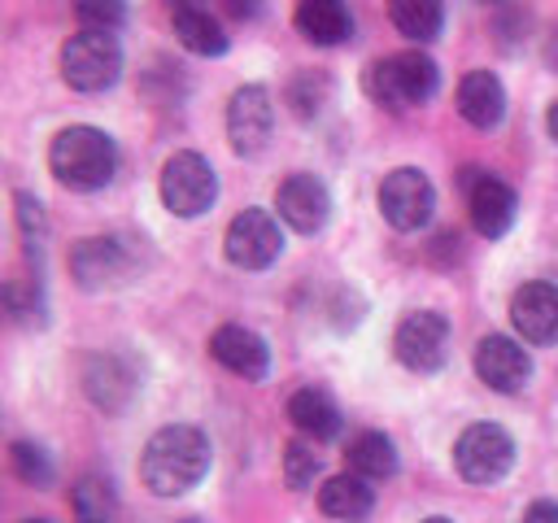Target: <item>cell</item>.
<instances>
[{
	"mask_svg": "<svg viewBox=\"0 0 558 523\" xmlns=\"http://www.w3.org/2000/svg\"><path fill=\"white\" fill-rule=\"evenodd\" d=\"M209 471V436L192 423L157 427L140 453V479L153 497H183Z\"/></svg>",
	"mask_w": 558,
	"mask_h": 523,
	"instance_id": "obj_1",
	"label": "cell"
},
{
	"mask_svg": "<svg viewBox=\"0 0 558 523\" xmlns=\"http://www.w3.org/2000/svg\"><path fill=\"white\" fill-rule=\"evenodd\" d=\"M48 170L70 192H100L118 174V144L100 126H65L48 144Z\"/></svg>",
	"mask_w": 558,
	"mask_h": 523,
	"instance_id": "obj_2",
	"label": "cell"
},
{
	"mask_svg": "<svg viewBox=\"0 0 558 523\" xmlns=\"http://www.w3.org/2000/svg\"><path fill=\"white\" fill-rule=\"evenodd\" d=\"M362 87H366V96L375 105L401 113V109H418V105H427L436 96L440 70H436V61L427 52L405 48V52H392V57L371 61L366 74H362Z\"/></svg>",
	"mask_w": 558,
	"mask_h": 523,
	"instance_id": "obj_3",
	"label": "cell"
},
{
	"mask_svg": "<svg viewBox=\"0 0 558 523\" xmlns=\"http://www.w3.org/2000/svg\"><path fill=\"white\" fill-rule=\"evenodd\" d=\"M140 240L131 235H87L70 248V275L83 292H105L131 283L140 270Z\"/></svg>",
	"mask_w": 558,
	"mask_h": 523,
	"instance_id": "obj_4",
	"label": "cell"
},
{
	"mask_svg": "<svg viewBox=\"0 0 558 523\" xmlns=\"http://www.w3.org/2000/svg\"><path fill=\"white\" fill-rule=\"evenodd\" d=\"M157 192H161V205L174 218H201L218 200V174H214V166L201 153L183 148V153L166 157L161 179H157Z\"/></svg>",
	"mask_w": 558,
	"mask_h": 523,
	"instance_id": "obj_5",
	"label": "cell"
},
{
	"mask_svg": "<svg viewBox=\"0 0 558 523\" xmlns=\"http://www.w3.org/2000/svg\"><path fill=\"white\" fill-rule=\"evenodd\" d=\"M122 74V44L100 31H78L61 44V78L74 92H105Z\"/></svg>",
	"mask_w": 558,
	"mask_h": 523,
	"instance_id": "obj_6",
	"label": "cell"
},
{
	"mask_svg": "<svg viewBox=\"0 0 558 523\" xmlns=\"http://www.w3.org/2000/svg\"><path fill=\"white\" fill-rule=\"evenodd\" d=\"M453 466L466 484H497L506 479V471L514 466V440L506 427L497 423H471L458 440H453Z\"/></svg>",
	"mask_w": 558,
	"mask_h": 523,
	"instance_id": "obj_7",
	"label": "cell"
},
{
	"mask_svg": "<svg viewBox=\"0 0 558 523\" xmlns=\"http://www.w3.org/2000/svg\"><path fill=\"white\" fill-rule=\"evenodd\" d=\"M379 214L392 231H423L436 214V187L418 166H397L379 183Z\"/></svg>",
	"mask_w": 558,
	"mask_h": 523,
	"instance_id": "obj_8",
	"label": "cell"
},
{
	"mask_svg": "<svg viewBox=\"0 0 558 523\" xmlns=\"http://www.w3.org/2000/svg\"><path fill=\"white\" fill-rule=\"evenodd\" d=\"M449 318L440 309H414L397 323L392 331V353L405 370L414 375H432L449 362Z\"/></svg>",
	"mask_w": 558,
	"mask_h": 523,
	"instance_id": "obj_9",
	"label": "cell"
},
{
	"mask_svg": "<svg viewBox=\"0 0 558 523\" xmlns=\"http://www.w3.org/2000/svg\"><path fill=\"white\" fill-rule=\"evenodd\" d=\"M222 248H227V262L240 266V270H266V266H275L279 253H283L279 218L270 209H240L227 222Z\"/></svg>",
	"mask_w": 558,
	"mask_h": 523,
	"instance_id": "obj_10",
	"label": "cell"
},
{
	"mask_svg": "<svg viewBox=\"0 0 558 523\" xmlns=\"http://www.w3.org/2000/svg\"><path fill=\"white\" fill-rule=\"evenodd\" d=\"M83 392L100 410H122L140 392V362L126 349H96L83 357Z\"/></svg>",
	"mask_w": 558,
	"mask_h": 523,
	"instance_id": "obj_11",
	"label": "cell"
},
{
	"mask_svg": "<svg viewBox=\"0 0 558 523\" xmlns=\"http://www.w3.org/2000/svg\"><path fill=\"white\" fill-rule=\"evenodd\" d=\"M462 192H466V214H471V227L484 235V240H497L514 227V214H519V196L506 179L488 174V170H462Z\"/></svg>",
	"mask_w": 558,
	"mask_h": 523,
	"instance_id": "obj_12",
	"label": "cell"
},
{
	"mask_svg": "<svg viewBox=\"0 0 558 523\" xmlns=\"http://www.w3.org/2000/svg\"><path fill=\"white\" fill-rule=\"evenodd\" d=\"M275 131V100H270V87L262 83H244L231 92L227 100V139L240 157H253L266 148Z\"/></svg>",
	"mask_w": 558,
	"mask_h": 523,
	"instance_id": "obj_13",
	"label": "cell"
},
{
	"mask_svg": "<svg viewBox=\"0 0 558 523\" xmlns=\"http://www.w3.org/2000/svg\"><path fill=\"white\" fill-rule=\"evenodd\" d=\"M275 209H279V218H283L292 231L314 235V231H323L327 218H331V192H327V183H323L318 174L296 170V174H288V179L279 183Z\"/></svg>",
	"mask_w": 558,
	"mask_h": 523,
	"instance_id": "obj_14",
	"label": "cell"
},
{
	"mask_svg": "<svg viewBox=\"0 0 558 523\" xmlns=\"http://www.w3.org/2000/svg\"><path fill=\"white\" fill-rule=\"evenodd\" d=\"M471 362H475L480 384H488L493 392H506V397L527 388V379H532V353L510 336H484L475 344Z\"/></svg>",
	"mask_w": 558,
	"mask_h": 523,
	"instance_id": "obj_15",
	"label": "cell"
},
{
	"mask_svg": "<svg viewBox=\"0 0 558 523\" xmlns=\"http://www.w3.org/2000/svg\"><path fill=\"white\" fill-rule=\"evenodd\" d=\"M209 357H214L222 370L240 375V379H266V370H270V349H266V340H262L253 327H244V323H222V327H214V336H209Z\"/></svg>",
	"mask_w": 558,
	"mask_h": 523,
	"instance_id": "obj_16",
	"label": "cell"
},
{
	"mask_svg": "<svg viewBox=\"0 0 558 523\" xmlns=\"http://www.w3.org/2000/svg\"><path fill=\"white\" fill-rule=\"evenodd\" d=\"M510 323L523 336V344H558V288L541 279L514 288Z\"/></svg>",
	"mask_w": 558,
	"mask_h": 523,
	"instance_id": "obj_17",
	"label": "cell"
},
{
	"mask_svg": "<svg viewBox=\"0 0 558 523\" xmlns=\"http://www.w3.org/2000/svg\"><path fill=\"white\" fill-rule=\"evenodd\" d=\"M458 113L475 131H493L506 118V87L493 70H466L458 78Z\"/></svg>",
	"mask_w": 558,
	"mask_h": 523,
	"instance_id": "obj_18",
	"label": "cell"
},
{
	"mask_svg": "<svg viewBox=\"0 0 558 523\" xmlns=\"http://www.w3.org/2000/svg\"><path fill=\"white\" fill-rule=\"evenodd\" d=\"M292 26L318 48H336L353 39V13L344 0H296Z\"/></svg>",
	"mask_w": 558,
	"mask_h": 523,
	"instance_id": "obj_19",
	"label": "cell"
},
{
	"mask_svg": "<svg viewBox=\"0 0 558 523\" xmlns=\"http://www.w3.org/2000/svg\"><path fill=\"white\" fill-rule=\"evenodd\" d=\"M288 418H292V427H296L301 436H310L314 445L336 440L340 427H344L340 405H336L323 388H296V392L288 397Z\"/></svg>",
	"mask_w": 558,
	"mask_h": 523,
	"instance_id": "obj_20",
	"label": "cell"
},
{
	"mask_svg": "<svg viewBox=\"0 0 558 523\" xmlns=\"http://www.w3.org/2000/svg\"><path fill=\"white\" fill-rule=\"evenodd\" d=\"M170 22H174V39H179L187 52H196V57H222L227 44H231L227 31H222V22H218L209 9L192 4V0H179L174 13H170Z\"/></svg>",
	"mask_w": 558,
	"mask_h": 523,
	"instance_id": "obj_21",
	"label": "cell"
},
{
	"mask_svg": "<svg viewBox=\"0 0 558 523\" xmlns=\"http://www.w3.org/2000/svg\"><path fill=\"white\" fill-rule=\"evenodd\" d=\"M318 510L327 519H344V523H357L375 510V488L371 479L344 471V475H331L323 488H318Z\"/></svg>",
	"mask_w": 558,
	"mask_h": 523,
	"instance_id": "obj_22",
	"label": "cell"
},
{
	"mask_svg": "<svg viewBox=\"0 0 558 523\" xmlns=\"http://www.w3.org/2000/svg\"><path fill=\"white\" fill-rule=\"evenodd\" d=\"M344 462L362 479H392L397 475V445L384 431H357L344 449Z\"/></svg>",
	"mask_w": 558,
	"mask_h": 523,
	"instance_id": "obj_23",
	"label": "cell"
},
{
	"mask_svg": "<svg viewBox=\"0 0 558 523\" xmlns=\"http://www.w3.org/2000/svg\"><path fill=\"white\" fill-rule=\"evenodd\" d=\"M388 17L410 44H432L445 26L440 0H388Z\"/></svg>",
	"mask_w": 558,
	"mask_h": 523,
	"instance_id": "obj_24",
	"label": "cell"
},
{
	"mask_svg": "<svg viewBox=\"0 0 558 523\" xmlns=\"http://www.w3.org/2000/svg\"><path fill=\"white\" fill-rule=\"evenodd\" d=\"M70 510H74L78 523H113V519H118L113 484L100 479V475H83V479H74V488H70Z\"/></svg>",
	"mask_w": 558,
	"mask_h": 523,
	"instance_id": "obj_25",
	"label": "cell"
},
{
	"mask_svg": "<svg viewBox=\"0 0 558 523\" xmlns=\"http://www.w3.org/2000/svg\"><path fill=\"white\" fill-rule=\"evenodd\" d=\"M331 92H336V87H331V78H327L323 70H301V74L288 78V92H283V96H288V109H292L301 122H314V118L331 105Z\"/></svg>",
	"mask_w": 558,
	"mask_h": 523,
	"instance_id": "obj_26",
	"label": "cell"
},
{
	"mask_svg": "<svg viewBox=\"0 0 558 523\" xmlns=\"http://www.w3.org/2000/svg\"><path fill=\"white\" fill-rule=\"evenodd\" d=\"M9 466H13V475L22 479V484H31V488H48L52 484V462H48V453L39 449V445H31V440H13L9 445Z\"/></svg>",
	"mask_w": 558,
	"mask_h": 523,
	"instance_id": "obj_27",
	"label": "cell"
},
{
	"mask_svg": "<svg viewBox=\"0 0 558 523\" xmlns=\"http://www.w3.org/2000/svg\"><path fill=\"white\" fill-rule=\"evenodd\" d=\"M74 22H78V31L118 35L126 26V0H78L74 4Z\"/></svg>",
	"mask_w": 558,
	"mask_h": 523,
	"instance_id": "obj_28",
	"label": "cell"
},
{
	"mask_svg": "<svg viewBox=\"0 0 558 523\" xmlns=\"http://www.w3.org/2000/svg\"><path fill=\"white\" fill-rule=\"evenodd\" d=\"M4 305H9V318L17 327H44V292H39L35 279H26V283L13 279L4 288Z\"/></svg>",
	"mask_w": 558,
	"mask_h": 523,
	"instance_id": "obj_29",
	"label": "cell"
},
{
	"mask_svg": "<svg viewBox=\"0 0 558 523\" xmlns=\"http://www.w3.org/2000/svg\"><path fill=\"white\" fill-rule=\"evenodd\" d=\"M318 471H323V462H318V453H314L310 445L292 440V445L283 449V479H288L292 492H305V488L318 479Z\"/></svg>",
	"mask_w": 558,
	"mask_h": 523,
	"instance_id": "obj_30",
	"label": "cell"
},
{
	"mask_svg": "<svg viewBox=\"0 0 558 523\" xmlns=\"http://www.w3.org/2000/svg\"><path fill=\"white\" fill-rule=\"evenodd\" d=\"M13 205H17V227H22L26 244H31V253H39V244H44V235H48L44 205H39L31 192H17V196H13Z\"/></svg>",
	"mask_w": 558,
	"mask_h": 523,
	"instance_id": "obj_31",
	"label": "cell"
},
{
	"mask_svg": "<svg viewBox=\"0 0 558 523\" xmlns=\"http://www.w3.org/2000/svg\"><path fill=\"white\" fill-rule=\"evenodd\" d=\"M523 523H558V501H532L523 510Z\"/></svg>",
	"mask_w": 558,
	"mask_h": 523,
	"instance_id": "obj_32",
	"label": "cell"
},
{
	"mask_svg": "<svg viewBox=\"0 0 558 523\" xmlns=\"http://www.w3.org/2000/svg\"><path fill=\"white\" fill-rule=\"evenodd\" d=\"M222 9H227L231 17H240V22H253V17L262 13V0H222Z\"/></svg>",
	"mask_w": 558,
	"mask_h": 523,
	"instance_id": "obj_33",
	"label": "cell"
},
{
	"mask_svg": "<svg viewBox=\"0 0 558 523\" xmlns=\"http://www.w3.org/2000/svg\"><path fill=\"white\" fill-rule=\"evenodd\" d=\"M545 65H549V70L558 74V31H554V35L545 39Z\"/></svg>",
	"mask_w": 558,
	"mask_h": 523,
	"instance_id": "obj_34",
	"label": "cell"
},
{
	"mask_svg": "<svg viewBox=\"0 0 558 523\" xmlns=\"http://www.w3.org/2000/svg\"><path fill=\"white\" fill-rule=\"evenodd\" d=\"M545 131H549V139H558V100L545 109Z\"/></svg>",
	"mask_w": 558,
	"mask_h": 523,
	"instance_id": "obj_35",
	"label": "cell"
},
{
	"mask_svg": "<svg viewBox=\"0 0 558 523\" xmlns=\"http://www.w3.org/2000/svg\"><path fill=\"white\" fill-rule=\"evenodd\" d=\"M423 523H453V519H445V514H432V519H423Z\"/></svg>",
	"mask_w": 558,
	"mask_h": 523,
	"instance_id": "obj_36",
	"label": "cell"
},
{
	"mask_svg": "<svg viewBox=\"0 0 558 523\" xmlns=\"http://www.w3.org/2000/svg\"><path fill=\"white\" fill-rule=\"evenodd\" d=\"M183 523H205V519H196V514H192V519H183Z\"/></svg>",
	"mask_w": 558,
	"mask_h": 523,
	"instance_id": "obj_37",
	"label": "cell"
},
{
	"mask_svg": "<svg viewBox=\"0 0 558 523\" xmlns=\"http://www.w3.org/2000/svg\"><path fill=\"white\" fill-rule=\"evenodd\" d=\"M26 523H48V519H26Z\"/></svg>",
	"mask_w": 558,
	"mask_h": 523,
	"instance_id": "obj_38",
	"label": "cell"
},
{
	"mask_svg": "<svg viewBox=\"0 0 558 523\" xmlns=\"http://www.w3.org/2000/svg\"><path fill=\"white\" fill-rule=\"evenodd\" d=\"M484 4H501V0H484Z\"/></svg>",
	"mask_w": 558,
	"mask_h": 523,
	"instance_id": "obj_39",
	"label": "cell"
}]
</instances>
